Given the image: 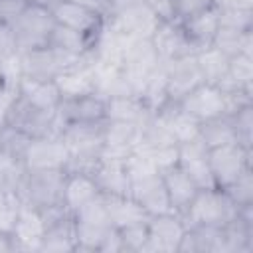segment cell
Segmentation results:
<instances>
[{
	"mask_svg": "<svg viewBox=\"0 0 253 253\" xmlns=\"http://www.w3.org/2000/svg\"><path fill=\"white\" fill-rule=\"evenodd\" d=\"M2 125L18 128L26 132L32 138H42V136H59L63 130V121L59 119L57 111H45L30 105L24 97L16 95L14 101L8 105Z\"/></svg>",
	"mask_w": 253,
	"mask_h": 253,
	"instance_id": "cell-1",
	"label": "cell"
},
{
	"mask_svg": "<svg viewBox=\"0 0 253 253\" xmlns=\"http://www.w3.org/2000/svg\"><path fill=\"white\" fill-rule=\"evenodd\" d=\"M65 170H26L16 196L22 204L43 210L55 204H63Z\"/></svg>",
	"mask_w": 253,
	"mask_h": 253,
	"instance_id": "cell-2",
	"label": "cell"
},
{
	"mask_svg": "<svg viewBox=\"0 0 253 253\" xmlns=\"http://www.w3.org/2000/svg\"><path fill=\"white\" fill-rule=\"evenodd\" d=\"M237 208L221 188L198 190L196 198L182 213L186 225H225L237 215Z\"/></svg>",
	"mask_w": 253,
	"mask_h": 253,
	"instance_id": "cell-3",
	"label": "cell"
},
{
	"mask_svg": "<svg viewBox=\"0 0 253 253\" xmlns=\"http://www.w3.org/2000/svg\"><path fill=\"white\" fill-rule=\"evenodd\" d=\"M53 28H55V20H53L51 10L32 4L28 0V6L22 10V14L12 24L18 53L47 45Z\"/></svg>",
	"mask_w": 253,
	"mask_h": 253,
	"instance_id": "cell-4",
	"label": "cell"
},
{
	"mask_svg": "<svg viewBox=\"0 0 253 253\" xmlns=\"http://www.w3.org/2000/svg\"><path fill=\"white\" fill-rule=\"evenodd\" d=\"M208 164H210L215 188H225L237 176L253 168V148H245L237 142L210 148Z\"/></svg>",
	"mask_w": 253,
	"mask_h": 253,
	"instance_id": "cell-5",
	"label": "cell"
},
{
	"mask_svg": "<svg viewBox=\"0 0 253 253\" xmlns=\"http://www.w3.org/2000/svg\"><path fill=\"white\" fill-rule=\"evenodd\" d=\"M148 243L146 253H178L180 239L186 231V221L176 211L148 215L146 219Z\"/></svg>",
	"mask_w": 253,
	"mask_h": 253,
	"instance_id": "cell-6",
	"label": "cell"
},
{
	"mask_svg": "<svg viewBox=\"0 0 253 253\" xmlns=\"http://www.w3.org/2000/svg\"><path fill=\"white\" fill-rule=\"evenodd\" d=\"M18 59H20V73H22V77L40 79V81L55 79L61 71H65L67 67H71L73 63L79 61V59L77 61H71V59L63 57L61 53H57L49 45L22 51V53H18Z\"/></svg>",
	"mask_w": 253,
	"mask_h": 253,
	"instance_id": "cell-7",
	"label": "cell"
},
{
	"mask_svg": "<svg viewBox=\"0 0 253 253\" xmlns=\"http://www.w3.org/2000/svg\"><path fill=\"white\" fill-rule=\"evenodd\" d=\"M162 59L158 57L154 45L150 43V40H140V38H134L130 42V45L126 47L125 51V57H123V73L126 75L134 95H138L142 83L146 81V77L156 69V65L160 63Z\"/></svg>",
	"mask_w": 253,
	"mask_h": 253,
	"instance_id": "cell-8",
	"label": "cell"
},
{
	"mask_svg": "<svg viewBox=\"0 0 253 253\" xmlns=\"http://www.w3.org/2000/svg\"><path fill=\"white\" fill-rule=\"evenodd\" d=\"M69 160V150L59 136H42L32 138L24 166L26 170H65Z\"/></svg>",
	"mask_w": 253,
	"mask_h": 253,
	"instance_id": "cell-9",
	"label": "cell"
},
{
	"mask_svg": "<svg viewBox=\"0 0 253 253\" xmlns=\"http://www.w3.org/2000/svg\"><path fill=\"white\" fill-rule=\"evenodd\" d=\"M51 14H53L55 24L71 28L79 34H85L91 40L97 36V32L103 28V24L107 20L97 10L87 8L83 4H77V2H71V0H59L51 8Z\"/></svg>",
	"mask_w": 253,
	"mask_h": 253,
	"instance_id": "cell-10",
	"label": "cell"
},
{
	"mask_svg": "<svg viewBox=\"0 0 253 253\" xmlns=\"http://www.w3.org/2000/svg\"><path fill=\"white\" fill-rule=\"evenodd\" d=\"M202 73L196 55H186L174 61H166V91L168 103H180L190 91L202 85Z\"/></svg>",
	"mask_w": 253,
	"mask_h": 253,
	"instance_id": "cell-11",
	"label": "cell"
},
{
	"mask_svg": "<svg viewBox=\"0 0 253 253\" xmlns=\"http://www.w3.org/2000/svg\"><path fill=\"white\" fill-rule=\"evenodd\" d=\"M103 125L101 123H67L59 134L69 150V156H101L103 150Z\"/></svg>",
	"mask_w": 253,
	"mask_h": 253,
	"instance_id": "cell-12",
	"label": "cell"
},
{
	"mask_svg": "<svg viewBox=\"0 0 253 253\" xmlns=\"http://www.w3.org/2000/svg\"><path fill=\"white\" fill-rule=\"evenodd\" d=\"M178 105H180L182 111H186L188 115H192L200 123L215 119V117H221L227 111V107H225V93L219 87L208 85V83L198 85Z\"/></svg>",
	"mask_w": 253,
	"mask_h": 253,
	"instance_id": "cell-13",
	"label": "cell"
},
{
	"mask_svg": "<svg viewBox=\"0 0 253 253\" xmlns=\"http://www.w3.org/2000/svg\"><path fill=\"white\" fill-rule=\"evenodd\" d=\"M140 146V125L125 121H105L101 156L125 160Z\"/></svg>",
	"mask_w": 253,
	"mask_h": 253,
	"instance_id": "cell-14",
	"label": "cell"
},
{
	"mask_svg": "<svg viewBox=\"0 0 253 253\" xmlns=\"http://www.w3.org/2000/svg\"><path fill=\"white\" fill-rule=\"evenodd\" d=\"M208 152L210 148L200 136L186 142H178V164L188 172V176L196 182L200 190L215 188V182L208 164Z\"/></svg>",
	"mask_w": 253,
	"mask_h": 253,
	"instance_id": "cell-15",
	"label": "cell"
},
{
	"mask_svg": "<svg viewBox=\"0 0 253 253\" xmlns=\"http://www.w3.org/2000/svg\"><path fill=\"white\" fill-rule=\"evenodd\" d=\"M128 196L146 211V215L174 211L160 174H150V176L132 180L128 188Z\"/></svg>",
	"mask_w": 253,
	"mask_h": 253,
	"instance_id": "cell-16",
	"label": "cell"
},
{
	"mask_svg": "<svg viewBox=\"0 0 253 253\" xmlns=\"http://www.w3.org/2000/svg\"><path fill=\"white\" fill-rule=\"evenodd\" d=\"M107 20L111 24H115L119 30H123L125 34H128L132 38H140V40H150L156 26L160 24L156 14L144 4V0L134 2V4L111 14Z\"/></svg>",
	"mask_w": 253,
	"mask_h": 253,
	"instance_id": "cell-17",
	"label": "cell"
},
{
	"mask_svg": "<svg viewBox=\"0 0 253 253\" xmlns=\"http://www.w3.org/2000/svg\"><path fill=\"white\" fill-rule=\"evenodd\" d=\"M150 43L154 45V49L162 61H174V59L196 53L182 30L180 22H176V20L160 22L156 26L154 34L150 36Z\"/></svg>",
	"mask_w": 253,
	"mask_h": 253,
	"instance_id": "cell-18",
	"label": "cell"
},
{
	"mask_svg": "<svg viewBox=\"0 0 253 253\" xmlns=\"http://www.w3.org/2000/svg\"><path fill=\"white\" fill-rule=\"evenodd\" d=\"M43 229L45 227H43V219H42L40 210L22 204L20 210H18L16 221L12 225V231H10V235L14 239L16 253L18 251L38 253L40 241H42V235H43Z\"/></svg>",
	"mask_w": 253,
	"mask_h": 253,
	"instance_id": "cell-19",
	"label": "cell"
},
{
	"mask_svg": "<svg viewBox=\"0 0 253 253\" xmlns=\"http://www.w3.org/2000/svg\"><path fill=\"white\" fill-rule=\"evenodd\" d=\"M105 105L107 101L103 97H99L97 93L91 95H81V97H69V99H61V103L57 105V115L63 121V125L67 123H101L105 121Z\"/></svg>",
	"mask_w": 253,
	"mask_h": 253,
	"instance_id": "cell-20",
	"label": "cell"
},
{
	"mask_svg": "<svg viewBox=\"0 0 253 253\" xmlns=\"http://www.w3.org/2000/svg\"><path fill=\"white\" fill-rule=\"evenodd\" d=\"M178 253H223V225H186Z\"/></svg>",
	"mask_w": 253,
	"mask_h": 253,
	"instance_id": "cell-21",
	"label": "cell"
},
{
	"mask_svg": "<svg viewBox=\"0 0 253 253\" xmlns=\"http://www.w3.org/2000/svg\"><path fill=\"white\" fill-rule=\"evenodd\" d=\"M160 176H162L164 188L168 192L172 210L182 215L188 210V206L192 204V200L196 198V194H198L200 188L196 186V182L188 176V172L180 164H176V166L160 172Z\"/></svg>",
	"mask_w": 253,
	"mask_h": 253,
	"instance_id": "cell-22",
	"label": "cell"
},
{
	"mask_svg": "<svg viewBox=\"0 0 253 253\" xmlns=\"http://www.w3.org/2000/svg\"><path fill=\"white\" fill-rule=\"evenodd\" d=\"M93 180L103 196L128 194V188H130V178L125 170V160L121 158L101 156L93 170Z\"/></svg>",
	"mask_w": 253,
	"mask_h": 253,
	"instance_id": "cell-23",
	"label": "cell"
},
{
	"mask_svg": "<svg viewBox=\"0 0 253 253\" xmlns=\"http://www.w3.org/2000/svg\"><path fill=\"white\" fill-rule=\"evenodd\" d=\"M190 45L194 47V51H200L208 45H211L217 30H219V16H217V8L211 6L196 16L186 18L184 22H180Z\"/></svg>",
	"mask_w": 253,
	"mask_h": 253,
	"instance_id": "cell-24",
	"label": "cell"
},
{
	"mask_svg": "<svg viewBox=\"0 0 253 253\" xmlns=\"http://www.w3.org/2000/svg\"><path fill=\"white\" fill-rule=\"evenodd\" d=\"M75 249H77V237H75L73 213L45 225L38 253H75Z\"/></svg>",
	"mask_w": 253,
	"mask_h": 253,
	"instance_id": "cell-25",
	"label": "cell"
},
{
	"mask_svg": "<svg viewBox=\"0 0 253 253\" xmlns=\"http://www.w3.org/2000/svg\"><path fill=\"white\" fill-rule=\"evenodd\" d=\"M93 71H95V93L99 97H103L105 101L113 99V97L134 95V91H132L126 75L123 73L121 65L95 61Z\"/></svg>",
	"mask_w": 253,
	"mask_h": 253,
	"instance_id": "cell-26",
	"label": "cell"
},
{
	"mask_svg": "<svg viewBox=\"0 0 253 253\" xmlns=\"http://www.w3.org/2000/svg\"><path fill=\"white\" fill-rule=\"evenodd\" d=\"M18 95L24 97L30 105L45 111H55L61 103V93L55 83V79L40 81V79H28L20 77L18 81Z\"/></svg>",
	"mask_w": 253,
	"mask_h": 253,
	"instance_id": "cell-27",
	"label": "cell"
},
{
	"mask_svg": "<svg viewBox=\"0 0 253 253\" xmlns=\"http://www.w3.org/2000/svg\"><path fill=\"white\" fill-rule=\"evenodd\" d=\"M99 188L89 174H79V172H65V182H63V206L73 213L91 200L99 196Z\"/></svg>",
	"mask_w": 253,
	"mask_h": 253,
	"instance_id": "cell-28",
	"label": "cell"
},
{
	"mask_svg": "<svg viewBox=\"0 0 253 253\" xmlns=\"http://www.w3.org/2000/svg\"><path fill=\"white\" fill-rule=\"evenodd\" d=\"M103 202H105V208H107V215L111 219V225L117 227V229L148 219L146 211L128 194H109V196H103Z\"/></svg>",
	"mask_w": 253,
	"mask_h": 253,
	"instance_id": "cell-29",
	"label": "cell"
},
{
	"mask_svg": "<svg viewBox=\"0 0 253 253\" xmlns=\"http://www.w3.org/2000/svg\"><path fill=\"white\" fill-rule=\"evenodd\" d=\"M47 45L51 49H55L57 53H61L63 57H67L71 61H77V59H81L83 55H87L91 51L93 40L87 38L85 34H79V32L71 30V28L55 24V28H53V32L49 36Z\"/></svg>",
	"mask_w": 253,
	"mask_h": 253,
	"instance_id": "cell-30",
	"label": "cell"
},
{
	"mask_svg": "<svg viewBox=\"0 0 253 253\" xmlns=\"http://www.w3.org/2000/svg\"><path fill=\"white\" fill-rule=\"evenodd\" d=\"M154 111H150L138 95H125L107 99L105 105V121H125L142 125Z\"/></svg>",
	"mask_w": 253,
	"mask_h": 253,
	"instance_id": "cell-31",
	"label": "cell"
},
{
	"mask_svg": "<svg viewBox=\"0 0 253 253\" xmlns=\"http://www.w3.org/2000/svg\"><path fill=\"white\" fill-rule=\"evenodd\" d=\"M156 113L166 123V126L170 128L176 142H186V140L200 136V121H196L192 115L182 111L178 103H166Z\"/></svg>",
	"mask_w": 253,
	"mask_h": 253,
	"instance_id": "cell-32",
	"label": "cell"
},
{
	"mask_svg": "<svg viewBox=\"0 0 253 253\" xmlns=\"http://www.w3.org/2000/svg\"><path fill=\"white\" fill-rule=\"evenodd\" d=\"M194 55H196V61H198V67H200V73H202L204 83L219 87L225 81V77H227L229 57H225L213 45H208V47L196 51Z\"/></svg>",
	"mask_w": 253,
	"mask_h": 253,
	"instance_id": "cell-33",
	"label": "cell"
},
{
	"mask_svg": "<svg viewBox=\"0 0 253 253\" xmlns=\"http://www.w3.org/2000/svg\"><path fill=\"white\" fill-rule=\"evenodd\" d=\"M221 91H247L253 93V55L239 53L235 57H229L227 63V77L219 85Z\"/></svg>",
	"mask_w": 253,
	"mask_h": 253,
	"instance_id": "cell-34",
	"label": "cell"
},
{
	"mask_svg": "<svg viewBox=\"0 0 253 253\" xmlns=\"http://www.w3.org/2000/svg\"><path fill=\"white\" fill-rule=\"evenodd\" d=\"M211 45L219 49L225 57H235L239 53L253 55V30L251 32H237L229 28H219Z\"/></svg>",
	"mask_w": 253,
	"mask_h": 253,
	"instance_id": "cell-35",
	"label": "cell"
},
{
	"mask_svg": "<svg viewBox=\"0 0 253 253\" xmlns=\"http://www.w3.org/2000/svg\"><path fill=\"white\" fill-rule=\"evenodd\" d=\"M138 97L144 101V105L150 111H158L168 103V91H166V61H160L156 69L146 77L142 83Z\"/></svg>",
	"mask_w": 253,
	"mask_h": 253,
	"instance_id": "cell-36",
	"label": "cell"
},
{
	"mask_svg": "<svg viewBox=\"0 0 253 253\" xmlns=\"http://www.w3.org/2000/svg\"><path fill=\"white\" fill-rule=\"evenodd\" d=\"M200 138L206 142L208 148H215V146L237 142L231 119L227 115H221V117H215V119L200 123Z\"/></svg>",
	"mask_w": 253,
	"mask_h": 253,
	"instance_id": "cell-37",
	"label": "cell"
},
{
	"mask_svg": "<svg viewBox=\"0 0 253 253\" xmlns=\"http://www.w3.org/2000/svg\"><path fill=\"white\" fill-rule=\"evenodd\" d=\"M30 142H32V136H28L26 132L0 125V156L24 164V156Z\"/></svg>",
	"mask_w": 253,
	"mask_h": 253,
	"instance_id": "cell-38",
	"label": "cell"
},
{
	"mask_svg": "<svg viewBox=\"0 0 253 253\" xmlns=\"http://www.w3.org/2000/svg\"><path fill=\"white\" fill-rule=\"evenodd\" d=\"M221 190L227 194V198L233 202V206L237 210L253 206V168H249L247 172L237 176L231 184H227Z\"/></svg>",
	"mask_w": 253,
	"mask_h": 253,
	"instance_id": "cell-39",
	"label": "cell"
},
{
	"mask_svg": "<svg viewBox=\"0 0 253 253\" xmlns=\"http://www.w3.org/2000/svg\"><path fill=\"white\" fill-rule=\"evenodd\" d=\"M227 117L231 119L237 144L245 148H253V105H247Z\"/></svg>",
	"mask_w": 253,
	"mask_h": 253,
	"instance_id": "cell-40",
	"label": "cell"
},
{
	"mask_svg": "<svg viewBox=\"0 0 253 253\" xmlns=\"http://www.w3.org/2000/svg\"><path fill=\"white\" fill-rule=\"evenodd\" d=\"M119 233L123 241V253H146V243H148L146 221L121 227Z\"/></svg>",
	"mask_w": 253,
	"mask_h": 253,
	"instance_id": "cell-41",
	"label": "cell"
},
{
	"mask_svg": "<svg viewBox=\"0 0 253 253\" xmlns=\"http://www.w3.org/2000/svg\"><path fill=\"white\" fill-rule=\"evenodd\" d=\"M125 170L132 180H138V178H144V176H150V174H160L158 168L154 166L152 158L148 156V152H144L142 148H136L132 150L126 158H125Z\"/></svg>",
	"mask_w": 253,
	"mask_h": 253,
	"instance_id": "cell-42",
	"label": "cell"
},
{
	"mask_svg": "<svg viewBox=\"0 0 253 253\" xmlns=\"http://www.w3.org/2000/svg\"><path fill=\"white\" fill-rule=\"evenodd\" d=\"M217 16H219V28H229L237 32L253 30V10L227 8V10H217Z\"/></svg>",
	"mask_w": 253,
	"mask_h": 253,
	"instance_id": "cell-43",
	"label": "cell"
},
{
	"mask_svg": "<svg viewBox=\"0 0 253 253\" xmlns=\"http://www.w3.org/2000/svg\"><path fill=\"white\" fill-rule=\"evenodd\" d=\"M24 174H26V166L22 162L0 156V188L2 190H8V192L16 194Z\"/></svg>",
	"mask_w": 253,
	"mask_h": 253,
	"instance_id": "cell-44",
	"label": "cell"
},
{
	"mask_svg": "<svg viewBox=\"0 0 253 253\" xmlns=\"http://www.w3.org/2000/svg\"><path fill=\"white\" fill-rule=\"evenodd\" d=\"M20 206H22V202L14 192L0 188V231H4V233L12 231V225L16 221Z\"/></svg>",
	"mask_w": 253,
	"mask_h": 253,
	"instance_id": "cell-45",
	"label": "cell"
},
{
	"mask_svg": "<svg viewBox=\"0 0 253 253\" xmlns=\"http://www.w3.org/2000/svg\"><path fill=\"white\" fill-rule=\"evenodd\" d=\"M144 152H148V156L152 158L158 172H164L178 164V144H168V146H160V148H152V150H144Z\"/></svg>",
	"mask_w": 253,
	"mask_h": 253,
	"instance_id": "cell-46",
	"label": "cell"
},
{
	"mask_svg": "<svg viewBox=\"0 0 253 253\" xmlns=\"http://www.w3.org/2000/svg\"><path fill=\"white\" fill-rule=\"evenodd\" d=\"M174 2V20L184 22L190 16H196L213 6V0H172Z\"/></svg>",
	"mask_w": 253,
	"mask_h": 253,
	"instance_id": "cell-47",
	"label": "cell"
},
{
	"mask_svg": "<svg viewBox=\"0 0 253 253\" xmlns=\"http://www.w3.org/2000/svg\"><path fill=\"white\" fill-rule=\"evenodd\" d=\"M18 55V45H16V36L10 24L0 22V61L10 59Z\"/></svg>",
	"mask_w": 253,
	"mask_h": 253,
	"instance_id": "cell-48",
	"label": "cell"
},
{
	"mask_svg": "<svg viewBox=\"0 0 253 253\" xmlns=\"http://www.w3.org/2000/svg\"><path fill=\"white\" fill-rule=\"evenodd\" d=\"M26 6L28 0H0V22L12 26Z\"/></svg>",
	"mask_w": 253,
	"mask_h": 253,
	"instance_id": "cell-49",
	"label": "cell"
},
{
	"mask_svg": "<svg viewBox=\"0 0 253 253\" xmlns=\"http://www.w3.org/2000/svg\"><path fill=\"white\" fill-rule=\"evenodd\" d=\"M99 253H123V241H121V233L117 227H111L109 233L103 237Z\"/></svg>",
	"mask_w": 253,
	"mask_h": 253,
	"instance_id": "cell-50",
	"label": "cell"
},
{
	"mask_svg": "<svg viewBox=\"0 0 253 253\" xmlns=\"http://www.w3.org/2000/svg\"><path fill=\"white\" fill-rule=\"evenodd\" d=\"M213 6L217 10H227V8L253 10V0H213Z\"/></svg>",
	"mask_w": 253,
	"mask_h": 253,
	"instance_id": "cell-51",
	"label": "cell"
},
{
	"mask_svg": "<svg viewBox=\"0 0 253 253\" xmlns=\"http://www.w3.org/2000/svg\"><path fill=\"white\" fill-rule=\"evenodd\" d=\"M0 253H16L14 249V239L10 233L0 231Z\"/></svg>",
	"mask_w": 253,
	"mask_h": 253,
	"instance_id": "cell-52",
	"label": "cell"
},
{
	"mask_svg": "<svg viewBox=\"0 0 253 253\" xmlns=\"http://www.w3.org/2000/svg\"><path fill=\"white\" fill-rule=\"evenodd\" d=\"M134 2H140V0H109V4H111V14H115V12H119V10L126 8V6H130V4H134ZM111 14H109V16H111Z\"/></svg>",
	"mask_w": 253,
	"mask_h": 253,
	"instance_id": "cell-53",
	"label": "cell"
},
{
	"mask_svg": "<svg viewBox=\"0 0 253 253\" xmlns=\"http://www.w3.org/2000/svg\"><path fill=\"white\" fill-rule=\"evenodd\" d=\"M32 4H38V6H43V8H47V10H51L59 0H30Z\"/></svg>",
	"mask_w": 253,
	"mask_h": 253,
	"instance_id": "cell-54",
	"label": "cell"
}]
</instances>
